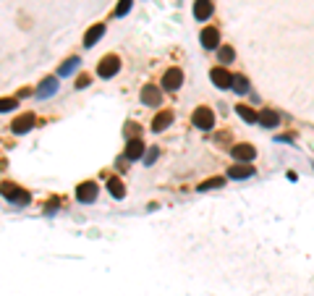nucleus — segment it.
<instances>
[{"label":"nucleus","instance_id":"nucleus-1","mask_svg":"<svg viewBox=\"0 0 314 296\" xmlns=\"http://www.w3.org/2000/svg\"><path fill=\"white\" fill-rule=\"evenodd\" d=\"M0 194H3L8 202H13V204H26L29 199H32L24 189H19L16 184H8V181H5V184H0Z\"/></svg>","mask_w":314,"mask_h":296},{"label":"nucleus","instance_id":"nucleus-2","mask_svg":"<svg viewBox=\"0 0 314 296\" xmlns=\"http://www.w3.org/2000/svg\"><path fill=\"white\" fill-rule=\"evenodd\" d=\"M118 68H121L118 55H105L102 60H99V66H97V76L99 79H113L118 74Z\"/></svg>","mask_w":314,"mask_h":296},{"label":"nucleus","instance_id":"nucleus-3","mask_svg":"<svg viewBox=\"0 0 314 296\" xmlns=\"http://www.w3.org/2000/svg\"><path fill=\"white\" fill-rule=\"evenodd\" d=\"M191 121H194L196 128H202V131H210V128L215 126V113H212L210 108H196L194 116H191Z\"/></svg>","mask_w":314,"mask_h":296},{"label":"nucleus","instance_id":"nucleus-4","mask_svg":"<svg viewBox=\"0 0 314 296\" xmlns=\"http://www.w3.org/2000/svg\"><path fill=\"white\" fill-rule=\"evenodd\" d=\"M76 199L84 202V204L95 202L97 199V184H95V181H84V184L76 189Z\"/></svg>","mask_w":314,"mask_h":296},{"label":"nucleus","instance_id":"nucleus-5","mask_svg":"<svg viewBox=\"0 0 314 296\" xmlns=\"http://www.w3.org/2000/svg\"><path fill=\"white\" fill-rule=\"evenodd\" d=\"M181 81H183V74L178 71V68H168L165 76H163V87L170 89V92H175V89L181 87Z\"/></svg>","mask_w":314,"mask_h":296},{"label":"nucleus","instance_id":"nucleus-6","mask_svg":"<svg viewBox=\"0 0 314 296\" xmlns=\"http://www.w3.org/2000/svg\"><path fill=\"white\" fill-rule=\"evenodd\" d=\"M160 100H163V95H160V89L155 84H147L142 89V102L144 105H149V108H157Z\"/></svg>","mask_w":314,"mask_h":296},{"label":"nucleus","instance_id":"nucleus-7","mask_svg":"<svg viewBox=\"0 0 314 296\" xmlns=\"http://www.w3.org/2000/svg\"><path fill=\"white\" fill-rule=\"evenodd\" d=\"M210 79H212V84H215V87H220V89H228V87H231V81H233V76H231V74H228L225 71V68H212V74H210Z\"/></svg>","mask_w":314,"mask_h":296},{"label":"nucleus","instance_id":"nucleus-8","mask_svg":"<svg viewBox=\"0 0 314 296\" xmlns=\"http://www.w3.org/2000/svg\"><path fill=\"white\" fill-rule=\"evenodd\" d=\"M202 45H204V50H215L220 45V32L215 26H207L202 32Z\"/></svg>","mask_w":314,"mask_h":296},{"label":"nucleus","instance_id":"nucleus-9","mask_svg":"<svg viewBox=\"0 0 314 296\" xmlns=\"http://www.w3.org/2000/svg\"><path fill=\"white\" fill-rule=\"evenodd\" d=\"M233 157L241 163H251L257 157V149L251 147V144H239V147H233Z\"/></svg>","mask_w":314,"mask_h":296},{"label":"nucleus","instance_id":"nucleus-10","mask_svg":"<svg viewBox=\"0 0 314 296\" xmlns=\"http://www.w3.org/2000/svg\"><path fill=\"white\" fill-rule=\"evenodd\" d=\"M139 157H144V144L136 136V139H128L126 144V160H139Z\"/></svg>","mask_w":314,"mask_h":296},{"label":"nucleus","instance_id":"nucleus-11","mask_svg":"<svg viewBox=\"0 0 314 296\" xmlns=\"http://www.w3.org/2000/svg\"><path fill=\"white\" fill-rule=\"evenodd\" d=\"M37 123V121H34V116H32V113H26V116H21V118H16V121H13V123H11V128H13V134H26L29 131V128H32Z\"/></svg>","mask_w":314,"mask_h":296},{"label":"nucleus","instance_id":"nucleus-12","mask_svg":"<svg viewBox=\"0 0 314 296\" xmlns=\"http://www.w3.org/2000/svg\"><path fill=\"white\" fill-rule=\"evenodd\" d=\"M173 123V110H163V113H157L155 121H152V128L155 131H163V128H168Z\"/></svg>","mask_w":314,"mask_h":296},{"label":"nucleus","instance_id":"nucleus-13","mask_svg":"<svg viewBox=\"0 0 314 296\" xmlns=\"http://www.w3.org/2000/svg\"><path fill=\"white\" fill-rule=\"evenodd\" d=\"M257 121H259V123H262L265 128H275V126L280 123V116H278L275 110H262V113L257 116Z\"/></svg>","mask_w":314,"mask_h":296},{"label":"nucleus","instance_id":"nucleus-14","mask_svg":"<svg viewBox=\"0 0 314 296\" xmlns=\"http://www.w3.org/2000/svg\"><path fill=\"white\" fill-rule=\"evenodd\" d=\"M194 16L199 21H204V19L212 16V3H210V0H196V3H194Z\"/></svg>","mask_w":314,"mask_h":296},{"label":"nucleus","instance_id":"nucleus-15","mask_svg":"<svg viewBox=\"0 0 314 296\" xmlns=\"http://www.w3.org/2000/svg\"><path fill=\"white\" fill-rule=\"evenodd\" d=\"M58 92V79H45L42 81V87L37 89V97H50V95H55Z\"/></svg>","mask_w":314,"mask_h":296},{"label":"nucleus","instance_id":"nucleus-16","mask_svg":"<svg viewBox=\"0 0 314 296\" xmlns=\"http://www.w3.org/2000/svg\"><path fill=\"white\" fill-rule=\"evenodd\" d=\"M225 186V178L223 176H215V178H207L199 184V192H212V189H223Z\"/></svg>","mask_w":314,"mask_h":296},{"label":"nucleus","instance_id":"nucleus-17","mask_svg":"<svg viewBox=\"0 0 314 296\" xmlns=\"http://www.w3.org/2000/svg\"><path fill=\"white\" fill-rule=\"evenodd\" d=\"M105 34V26L102 24H97V26H92L89 32H87V37H84V45H87V48H92V45H95L99 37Z\"/></svg>","mask_w":314,"mask_h":296},{"label":"nucleus","instance_id":"nucleus-18","mask_svg":"<svg viewBox=\"0 0 314 296\" xmlns=\"http://www.w3.org/2000/svg\"><path fill=\"white\" fill-rule=\"evenodd\" d=\"M228 176L231 178H251L254 176V168H249V165H236V168L228 171Z\"/></svg>","mask_w":314,"mask_h":296},{"label":"nucleus","instance_id":"nucleus-19","mask_svg":"<svg viewBox=\"0 0 314 296\" xmlns=\"http://www.w3.org/2000/svg\"><path fill=\"white\" fill-rule=\"evenodd\" d=\"M108 189H110V194L116 197V199H123V197H126V189H123V184H121V178H110Z\"/></svg>","mask_w":314,"mask_h":296},{"label":"nucleus","instance_id":"nucleus-20","mask_svg":"<svg viewBox=\"0 0 314 296\" xmlns=\"http://www.w3.org/2000/svg\"><path fill=\"white\" fill-rule=\"evenodd\" d=\"M231 87H233L239 95H246V92H249V79H246V76H241V74H239V76H233Z\"/></svg>","mask_w":314,"mask_h":296},{"label":"nucleus","instance_id":"nucleus-21","mask_svg":"<svg viewBox=\"0 0 314 296\" xmlns=\"http://www.w3.org/2000/svg\"><path fill=\"white\" fill-rule=\"evenodd\" d=\"M236 110H239V116L246 121V123H257V113L251 110V108H246V105H239Z\"/></svg>","mask_w":314,"mask_h":296},{"label":"nucleus","instance_id":"nucleus-22","mask_svg":"<svg viewBox=\"0 0 314 296\" xmlns=\"http://www.w3.org/2000/svg\"><path fill=\"white\" fill-rule=\"evenodd\" d=\"M233 58H236V50L231 45H223L220 48V63H233Z\"/></svg>","mask_w":314,"mask_h":296},{"label":"nucleus","instance_id":"nucleus-23","mask_svg":"<svg viewBox=\"0 0 314 296\" xmlns=\"http://www.w3.org/2000/svg\"><path fill=\"white\" fill-rule=\"evenodd\" d=\"M76 66H79V58H71V60H66V63L60 66V76H71V74L76 71Z\"/></svg>","mask_w":314,"mask_h":296},{"label":"nucleus","instance_id":"nucleus-24","mask_svg":"<svg viewBox=\"0 0 314 296\" xmlns=\"http://www.w3.org/2000/svg\"><path fill=\"white\" fill-rule=\"evenodd\" d=\"M131 5H134V0H121L118 8H116V16H118V19H121V16H126V13L131 11Z\"/></svg>","mask_w":314,"mask_h":296},{"label":"nucleus","instance_id":"nucleus-25","mask_svg":"<svg viewBox=\"0 0 314 296\" xmlns=\"http://www.w3.org/2000/svg\"><path fill=\"white\" fill-rule=\"evenodd\" d=\"M16 100H8V97H5V100H0V113H8V110H13L16 108Z\"/></svg>","mask_w":314,"mask_h":296},{"label":"nucleus","instance_id":"nucleus-26","mask_svg":"<svg viewBox=\"0 0 314 296\" xmlns=\"http://www.w3.org/2000/svg\"><path fill=\"white\" fill-rule=\"evenodd\" d=\"M157 155H160V152H157V147H152L149 152H147V157H144V163H147V165H152V163L157 160Z\"/></svg>","mask_w":314,"mask_h":296},{"label":"nucleus","instance_id":"nucleus-27","mask_svg":"<svg viewBox=\"0 0 314 296\" xmlns=\"http://www.w3.org/2000/svg\"><path fill=\"white\" fill-rule=\"evenodd\" d=\"M87 84H89V79H87V76H81V79H79V84H76V87H81V89H84Z\"/></svg>","mask_w":314,"mask_h":296}]
</instances>
